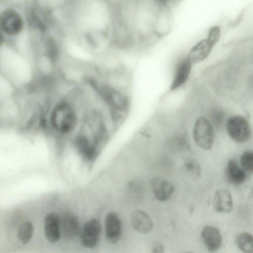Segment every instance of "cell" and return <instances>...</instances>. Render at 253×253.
Returning <instances> with one entry per match:
<instances>
[{
  "label": "cell",
  "instance_id": "cell-15",
  "mask_svg": "<svg viewBox=\"0 0 253 253\" xmlns=\"http://www.w3.org/2000/svg\"><path fill=\"white\" fill-rule=\"evenodd\" d=\"M225 175L229 183L239 185L244 182L246 178L245 170L235 160H230L226 166Z\"/></svg>",
  "mask_w": 253,
  "mask_h": 253
},
{
  "label": "cell",
  "instance_id": "cell-13",
  "mask_svg": "<svg viewBox=\"0 0 253 253\" xmlns=\"http://www.w3.org/2000/svg\"><path fill=\"white\" fill-rule=\"evenodd\" d=\"M130 219L133 229L139 233H147L153 228V224L151 218L143 211H134L130 214Z\"/></svg>",
  "mask_w": 253,
  "mask_h": 253
},
{
  "label": "cell",
  "instance_id": "cell-3",
  "mask_svg": "<svg viewBox=\"0 0 253 253\" xmlns=\"http://www.w3.org/2000/svg\"><path fill=\"white\" fill-rule=\"evenodd\" d=\"M193 137L195 144L204 150L210 149L213 143V127L209 120L200 117L195 121L193 127Z\"/></svg>",
  "mask_w": 253,
  "mask_h": 253
},
{
  "label": "cell",
  "instance_id": "cell-5",
  "mask_svg": "<svg viewBox=\"0 0 253 253\" xmlns=\"http://www.w3.org/2000/svg\"><path fill=\"white\" fill-rule=\"evenodd\" d=\"M173 18L171 6L164 4L160 8L155 23L154 33L157 40L167 36L171 31Z\"/></svg>",
  "mask_w": 253,
  "mask_h": 253
},
{
  "label": "cell",
  "instance_id": "cell-9",
  "mask_svg": "<svg viewBox=\"0 0 253 253\" xmlns=\"http://www.w3.org/2000/svg\"><path fill=\"white\" fill-rule=\"evenodd\" d=\"M101 231L99 221L92 219L86 222L82 231L81 240L83 245L87 248H92L97 244Z\"/></svg>",
  "mask_w": 253,
  "mask_h": 253
},
{
  "label": "cell",
  "instance_id": "cell-21",
  "mask_svg": "<svg viewBox=\"0 0 253 253\" xmlns=\"http://www.w3.org/2000/svg\"><path fill=\"white\" fill-rule=\"evenodd\" d=\"M224 118V112L219 108L212 109L209 113V120L213 127H219L222 124Z\"/></svg>",
  "mask_w": 253,
  "mask_h": 253
},
{
  "label": "cell",
  "instance_id": "cell-14",
  "mask_svg": "<svg viewBox=\"0 0 253 253\" xmlns=\"http://www.w3.org/2000/svg\"><path fill=\"white\" fill-rule=\"evenodd\" d=\"M214 210L219 213H229L233 209V203L231 193L225 189L217 190L212 200Z\"/></svg>",
  "mask_w": 253,
  "mask_h": 253
},
{
  "label": "cell",
  "instance_id": "cell-2",
  "mask_svg": "<svg viewBox=\"0 0 253 253\" xmlns=\"http://www.w3.org/2000/svg\"><path fill=\"white\" fill-rule=\"evenodd\" d=\"M221 28L217 25L210 28L207 37L197 42L189 50L187 56L193 65L204 61L210 54L221 37Z\"/></svg>",
  "mask_w": 253,
  "mask_h": 253
},
{
  "label": "cell",
  "instance_id": "cell-10",
  "mask_svg": "<svg viewBox=\"0 0 253 253\" xmlns=\"http://www.w3.org/2000/svg\"><path fill=\"white\" fill-rule=\"evenodd\" d=\"M105 227L108 240L112 244L117 243L122 233V222L118 215L114 212L108 213L105 217Z\"/></svg>",
  "mask_w": 253,
  "mask_h": 253
},
{
  "label": "cell",
  "instance_id": "cell-17",
  "mask_svg": "<svg viewBox=\"0 0 253 253\" xmlns=\"http://www.w3.org/2000/svg\"><path fill=\"white\" fill-rule=\"evenodd\" d=\"M237 248L245 253H253V235L247 232L238 234L235 238Z\"/></svg>",
  "mask_w": 253,
  "mask_h": 253
},
{
  "label": "cell",
  "instance_id": "cell-1",
  "mask_svg": "<svg viewBox=\"0 0 253 253\" xmlns=\"http://www.w3.org/2000/svg\"><path fill=\"white\" fill-rule=\"evenodd\" d=\"M79 115L72 102L62 100L56 103L50 110L49 122L51 129L61 134H69L79 126Z\"/></svg>",
  "mask_w": 253,
  "mask_h": 253
},
{
  "label": "cell",
  "instance_id": "cell-20",
  "mask_svg": "<svg viewBox=\"0 0 253 253\" xmlns=\"http://www.w3.org/2000/svg\"><path fill=\"white\" fill-rule=\"evenodd\" d=\"M240 162L245 170L253 172V151H247L242 153L240 158Z\"/></svg>",
  "mask_w": 253,
  "mask_h": 253
},
{
  "label": "cell",
  "instance_id": "cell-23",
  "mask_svg": "<svg viewBox=\"0 0 253 253\" xmlns=\"http://www.w3.org/2000/svg\"><path fill=\"white\" fill-rule=\"evenodd\" d=\"M252 195H253V190L252 191Z\"/></svg>",
  "mask_w": 253,
  "mask_h": 253
},
{
  "label": "cell",
  "instance_id": "cell-11",
  "mask_svg": "<svg viewBox=\"0 0 253 253\" xmlns=\"http://www.w3.org/2000/svg\"><path fill=\"white\" fill-rule=\"evenodd\" d=\"M201 238L205 247L210 252H216L222 245V236L215 227H204L201 232Z\"/></svg>",
  "mask_w": 253,
  "mask_h": 253
},
{
  "label": "cell",
  "instance_id": "cell-22",
  "mask_svg": "<svg viewBox=\"0 0 253 253\" xmlns=\"http://www.w3.org/2000/svg\"><path fill=\"white\" fill-rule=\"evenodd\" d=\"M164 246L159 242L155 243L152 247V252L154 253H162L164 252Z\"/></svg>",
  "mask_w": 253,
  "mask_h": 253
},
{
  "label": "cell",
  "instance_id": "cell-12",
  "mask_svg": "<svg viewBox=\"0 0 253 253\" xmlns=\"http://www.w3.org/2000/svg\"><path fill=\"white\" fill-rule=\"evenodd\" d=\"M61 220L59 214L55 212L47 214L44 219V233L47 240L55 243L60 237Z\"/></svg>",
  "mask_w": 253,
  "mask_h": 253
},
{
  "label": "cell",
  "instance_id": "cell-16",
  "mask_svg": "<svg viewBox=\"0 0 253 253\" xmlns=\"http://www.w3.org/2000/svg\"><path fill=\"white\" fill-rule=\"evenodd\" d=\"M61 227L64 236L68 239L76 237L80 231V223L77 217L71 213L64 215L61 220Z\"/></svg>",
  "mask_w": 253,
  "mask_h": 253
},
{
  "label": "cell",
  "instance_id": "cell-19",
  "mask_svg": "<svg viewBox=\"0 0 253 253\" xmlns=\"http://www.w3.org/2000/svg\"><path fill=\"white\" fill-rule=\"evenodd\" d=\"M184 167L187 172L193 178L200 177L201 168L199 162L193 158H188L184 162Z\"/></svg>",
  "mask_w": 253,
  "mask_h": 253
},
{
  "label": "cell",
  "instance_id": "cell-18",
  "mask_svg": "<svg viewBox=\"0 0 253 253\" xmlns=\"http://www.w3.org/2000/svg\"><path fill=\"white\" fill-rule=\"evenodd\" d=\"M33 226L31 222H23L18 228L17 238L23 244L28 243L31 240L33 234Z\"/></svg>",
  "mask_w": 253,
  "mask_h": 253
},
{
  "label": "cell",
  "instance_id": "cell-6",
  "mask_svg": "<svg viewBox=\"0 0 253 253\" xmlns=\"http://www.w3.org/2000/svg\"><path fill=\"white\" fill-rule=\"evenodd\" d=\"M193 64L187 55L181 57L176 62L170 84V90L175 91L182 87L188 80Z\"/></svg>",
  "mask_w": 253,
  "mask_h": 253
},
{
  "label": "cell",
  "instance_id": "cell-7",
  "mask_svg": "<svg viewBox=\"0 0 253 253\" xmlns=\"http://www.w3.org/2000/svg\"><path fill=\"white\" fill-rule=\"evenodd\" d=\"M0 23L2 30L9 36L19 34L23 26L21 17L16 12L12 10H6L1 13Z\"/></svg>",
  "mask_w": 253,
  "mask_h": 253
},
{
  "label": "cell",
  "instance_id": "cell-8",
  "mask_svg": "<svg viewBox=\"0 0 253 253\" xmlns=\"http://www.w3.org/2000/svg\"><path fill=\"white\" fill-rule=\"evenodd\" d=\"M150 186L155 198L159 201L169 200L174 192V186L170 181L155 176L150 180Z\"/></svg>",
  "mask_w": 253,
  "mask_h": 253
},
{
  "label": "cell",
  "instance_id": "cell-4",
  "mask_svg": "<svg viewBox=\"0 0 253 253\" xmlns=\"http://www.w3.org/2000/svg\"><path fill=\"white\" fill-rule=\"evenodd\" d=\"M228 133L230 137L238 143H244L250 137L251 131L246 119L241 116L230 118L226 124Z\"/></svg>",
  "mask_w": 253,
  "mask_h": 253
}]
</instances>
